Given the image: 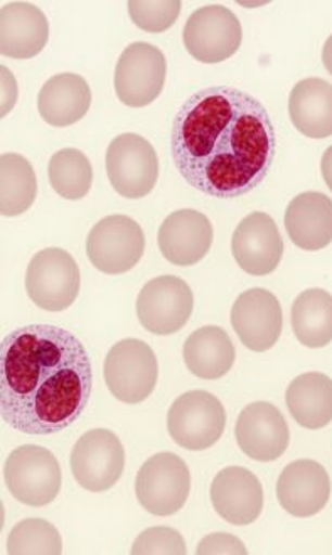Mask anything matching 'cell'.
Wrapping results in <instances>:
<instances>
[{"label": "cell", "instance_id": "cell-20", "mask_svg": "<svg viewBox=\"0 0 332 555\" xmlns=\"http://www.w3.org/2000/svg\"><path fill=\"white\" fill-rule=\"evenodd\" d=\"M50 39V23L38 5L8 2L0 9V53L12 60L38 56Z\"/></svg>", "mask_w": 332, "mask_h": 555}, {"label": "cell", "instance_id": "cell-7", "mask_svg": "<svg viewBox=\"0 0 332 555\" xmlns=\"http://www.w3.org/2000/svg\"><path fill=\"white\" fill-rule=\"evenodd\" d=\"M106 176L125 199H142L159 179V158L152 143L137 133H122L106 149Z\"/></svg>", "mask_w": 332, "mask_h": 555}, {"label": "cell", "instance_id": "cell-15", "mask_svg": "<svg viewBox=\"0 0 332 555\" xmlns=\"http://www.w3.org/2000/svg\"><path fill=\"white\" fill-rule=\"evenodd\" d=\"M231 326L252 352H267L282 335V305L265 288L246 289L231 308Z\"/></svg>", "mask_w": 332, "mask_h": 555}, {"label": "cell", "instance_id": "cell-32", "mask_svg": "<svg viewBox=\"0 0 332 555\" xmlns=\"http://www.w3.org/2000/svg\"><path fill=\"white\" fill-rule=\"evenodd\" d=\"M196 554L246 555L248 551H246L245 544L240 541L239 537L231 535V533L218 532L204 537L203 541L197 544Z\"/></svg>", "mask_w": 332, "mask_h": 555}, {"label": "cell", "instance_id": "cell-23", "mask_svg": "<svg viewBox=\"0 0 332 555\" xmlns=\"http://www.w3.org/2000/svg\"><path fill=\"white\" fill-rule=\"evenodd\" d=\"M292 125L307 139L332 135V85L321 78H306L292 88L289 96Z\"/></svg>", "mask_w": 332, "mask_h": 555}, {"label": "cell", "instance_id": "cell-34", "mask_svg": "<svg viewBox=\"0 0 332 555\" xmlns=\"http://www.w3.org/2000/svg\"><path fill=\"white\" fill-rule=\"evenodd\" d=\"M322 63H324V68L328 69L329 75H332V35L329 36L324 49H322Z\"/></svg>", "mask_w": 332, "mask_h": 555}, {"label": "cell", "instance_id": "cell-16", "mask_svg": "<svg viewBox=\"0 0 332 555\" xmlns=\"http://www.w3.org/2000/svg\"><path fill=\"white\" fill-rule=\"evenodd\" d=\"M231 253L237 264L252 276L273 273L282 261L283 240L272 216H246L231 237Z\"/></svg>", "mask_w": 332, "mask_h": 555}, {"label": "cell", "instance_id": "cell-11", "mask_svg": "<svg viewBox=\"0 0 332 555\" xmlns=\"http://www.w3.org/2000/svg\"><path fill=\"white\" fill-rule=\"evenodd\" d=\"M242 23L225 5L212 4L189 15L182 41L186 51L204 64H216L234 56L242 46Z\"/></svg>", "mask_w": 332, "mask_h": 555}, {"label": "cell", "instance_id": "cell-25", "mask_svg": "<svg viewBox=\"0 0 332 555\" xmlns=\"http://www.w3.org/2000/svg\"><path fill=\"white\" fill-rule=\"evenodd\" d=\"M289 413L298 426L322 429L332 423V379L322 372H306L289 384L285 392Z\"/></svg>", "mask_w": 332, "mask_h": 555}, {"label": "cell", "instance_id": "cell-19", "mask_svg": "<svg viewBox=\"0 0 332 555\" xmlns=\"http://www.w3.org/2000/svg\"><path fill=\"white\" fill-rule=\"evenodd\" d=\"M216 514L231 526H250L264 511V487L255 473L242 466H228L212 483Z\"/></svg>", "mask_w": 332, "mask_h": 555}, {"label": "cell", "instance_id": "cell-6", "mask_svg": "<svg viewBox=\"0 0 332 555\" xmlns=\"http://www.w3.org/2000/svg\"><path fill=\"white\" fill-rule=\"evenodd\" d=\"M80 268L65 249H42L27 267V295L46 312L68 310L80 295Z\"/></svg>", "mask_w": 332, "mask_h": 555}, {"label": "cell", "instance_id": "cell-3", "mask_svg": "<svg viewBox=\"0 0 332 555\" xmlns=\"http://www.w3.org/2000/svg\"><path fill=\"white\" fill-rule=\"evenodd\" d=\"M103 374L106 387L117 401L139 404L157 386L159 362L144 340L124 338L106 353Z\"/></svg>", "mask_w": 332, "mask_h": 555}, {"label": "cell", "instance_id": "cell-13", "mask_svg": "<svg viewBox=\"0 0 332 555\" xmlns=\"http://www.w3.org/2000/svg\"><path fill=\"white\" fill-rule=\"evenodd\" d=\"M69 468L76 483L88 492H106L117 485L124 473V444L110 429H91L73 447Z\"/></svg>", "mask_w": 332, "mask_h": 555}, {"label": "cell", "instance_id": "cell-27", "mask_svg": "<svg viewBox=\"0 0 332 555\" xmlns=\"http://www.w3.org/2000/svg\"><path fill=\"white\" fill-rule=\"evenodd\" d=\"M38 195V181L30 162L20 154L0 157V212L15 218L30 209Z\"/></svg>", "mask_w": 332, "mask_h": 555}, {"label": "cell", "instance_id": "cell-28", "mask_svg": "<svg viewBox=\"0 0 332 555\" xmlns=\"http://www.w3.org/2000/svg\"><path fill=\"white\" fill-rule=\"evenodd\" d=\"M51 188L66 201L87 197L93 185L90 158L78 149H63L50 158L48 166Z\"/></svg>", "mask_w": 332, "mask_h": 555}, {"label": "cell", "instance_id": "cell-1", "mask_svg": "<svg viewBox=\"0 0 332 555\" xmlns=\"http://www.w3.org/2000/svg\"><path fill=\"white\" fill-rule=\"evenodd\" d=\"M277 135L264 103L246 91H196L176 113L170 154L191 188L216 199L257 189L276 160Z\"/></svg>", "mask_w": 332, "mask_h": 555}, {"label": "cell", "instance_id": "cell-9", "mask_svg": "<svg viewBox=\"0 0 332 555\" xmlns=\"http://www.w3.org/2000/svg\"><path fill=\"white\" fill-rule=\"evenodd\" d=\"M144 251V231L129 216H106L87 237L88 259L105 274L127 273L139 264Z\"/></svg>", "mask_w": 332, "mask_h": 555}, {"label": "cell", "instance_id": "cell-4", "mask_svg": "<svg viewBox=\"0 0 332 555\" xmlns=\"http://www.w3.org/2000/svg\"><path fill=\"white\" fill-rule=\"evenodd\" d=\"M227 428V411L208 390H189L179 396L167 413V433L174 443L189 451L215 447Z\"/></svg>", "mask_w": 332, "mask_h": 555}, {"label": "cell", "instance_id": "cell-30", "mask_svg": "<svg viewBox=\"0 0 332 555\" xmlns=\"http://www.w3.org/2000/svg\"><path fill=\"white\" fill-rule=\"evenodd\" d=\"M129 8L130 20L139 29L148 33H164L178 21L181 14L182 4L179 0H157V2H148V0H132L127 4Z\"/></svg>", "mask_w": 332, "mask_h": 555}, {"label": "cell", "instance_id": "cell-2", "mask_svg": "<svg viewBox=\"0 0 332 555\" xmlns=\"http://www.w3.org/2000/svg\"><path fill=\"white\" fill-rule=\"evenodd\" d=\"M93 387L90 356L56 325H26L0 344V416L15 431L50 436L87 410Z\"/></svg>", "mask_w": 332, "mask_h": 555}, {"label": "cell", "instance_id": "cell-21", "mask_svg": "<svg viewBox=\"0 0 332 555\" xmlns=\"http://www.w3.org/2000/svg\"><path fill=\"white\" fill-rule=\"evenodd\" d=\"M285 231L297 248L321 251L332 243V201L322 192H303L289 203Z\"/></svg>", "mask_w": 332, "mask_h": 555}, {"label": "cell", "instance_id": "cell-29", "mask_svg": "<svg viewBox=\"0 0 332 555\" xmlns=\"http://www.w3.org/2000/svg\"><path fill=\"white\" fill-rule=\"evenodd\" d=\"M63 541L56 527L42 518H26L20 521L8 537V554L11 555H60Z\"/></svg>", "mask_w": 332, "mask_h": 555}, {"label": "cell", "instance_id": "cell-22", "mask_svg": "<svg viewBox=\"0 0 332 555\" xmlns=\"http://www.w3.org/2000/svg\"><path fill=\"white\" fill-rule=\"evenodd\" d=\"M90 85L84 76L61 73L42 85L38 96V109L42 120L51 127H69L90 112Z\"/></svg>", "mask_w": 332, "mask_h": 555}, {"label": "cell", "instance_id": "cell-31", "mask_svg": "<svg viewBox=\"0 0 332 555\" xmlns=\"http://www.w3.org/2000/svg\"><path fill=\"white\" fill-rule=\"evenodd\" d=\"M133 555H182L188 554L181 533L170 527H151L137 537L132 545Z\"/></svg>", "mask_w": 332, "mask_h": 555}, {"label": "cell", "instance_id": "cell-26", "mask_svg": "<svg viewBox=\"0 0 332 555\" xmlns=\"http://www.w3.org/2000/svg\"><path fill=\"white\" fill-rule=\"evenodd\" d=\"M292 331L307 349H322L332 341V295L310 288L295 298L291 310Z\"/></svg>", "mask_w": 332, "mask_h": 555}, {"label": "cell", "instance_id": "cell-18", "mask_svg": "<svg viewBox=\"0 0 332 555\" xmlns=\"http://www.w3.org/2000/svg\"><path fill=\"white\" fill-rule=\"evenodd\" d=\"M215 231L212 221L194 209L176 210L159 228L161 253L170 264L193 267L212 249Z\"/></svg>", "mask_w": 332, "mask_h": 555}, {"label": "cell", "instance_id": "cell-5", "mask_svg": "<svg viewBox=\"0 0 332 555\" xmlns=\"http://www.w3.org/2000/svg\"><path fill=\"white\" fill-rule=\"evenodd\" d=\"M9 493L27 507L50 505L61 490V468L56 456L38 444L15 448L4 466Z\"/></svg>", "mask_w": 332, "mask_h": 555}, {"label": "cell", "instance_id": "cell-8", "mask_svg": "<svg viewBox=\"0 0 332 555\" xmlns=\"http://www.w3.org/2000/svg\"><path fill=\"white\" fill-rule=\"evenodd\" d=\"M191 492V473L178 454L157 453L140 466L136 495L140 505L155 517H169L184 508Z\"/></svg>", "mask_w": 332, "mask_h": 555}, {"label": "cell", "instance_id": "cell-12", "mask_svg": "<svg viewBox=\"0 0 332 555\" xmlns=\"http://www.w3.org/2000/svg\"><path fill=\"white\" fill-rule=\"evenodd\" d=\"M194 310L193 289L173 274L152 278L137 297V319L154 335L178 334Z\"/></svg>", "mask_w": 332, "mask_h": 555}, {"label": "cell", "instance_id": "cell-33", "mask_svg": "<svg viewBox=\"0 0 332 555\" xmlns=\"http://www.w3.org/2000/svg\"><path fill=\"white\" fill-rule=\"evenodd\" d=\"M321 172L325 185H328L329 191L332 192V145L329 146L328 151H325L324 155H322Z\"/></svg>", "mask_w": 332, "mask_h": 555}, {"label": "cell", "instance_id": "cell-14", "mask_svg": "<svg viewBox=\"0 0 332 555\" xmlns=\"http://www.w3.org/2000/svg\"><path fill=\"white\" fill-rule=\"evenodd\" d=\"M234 436L240 450L255 462H276L291 443L289 424L272 402L257 401L240 413Z\"/></svg>", "mask_w": 332, "mask_h": 555}, {"label": "cell", "instance_id": "cell-24", "mask_svg": "<svg viewBox=\"0 0 332 555\" xmlns=\"http://www.w3.org/2000/svg\"><path fill=\"white\" fill-rule=\"evenodd\" d=\"M186 367L200 379H221L233 367L237 352L221 326L206 325L189 335L182 349Z\"/></svg>", "mask_w": 332, "mask_h": 555}, {"label": "cell", "instance_id": "cell-17", "mask_svg": "<svg viewBox=\"0 0 332 555\" xmlns=\"http://www.w3.org/2000/svg\"><path fill=\"white\" fill-rule=\"evenodd\" d=\"M277 499L292 517H314L324 511L331 499V478L321 463L295 460L280 473Z\"/></svg>", "mask_w": 332, "mask_h": 555}, {"label": "cell", "instance_id": "cell-10", "mask_svg": "<svg viewBox=\"0 0 332 555\" xmlns=\"http://www.w3.org/2000/svg\"><path fill=\"white\" fill-rule=\"evenodd\" d=\"M166 56L149 42H132L115 66L114 87L118 100L130 108L154 103L166 85Z\"/></svg>", "mask_w": 332, "mask_h": 555}]
</instances>
